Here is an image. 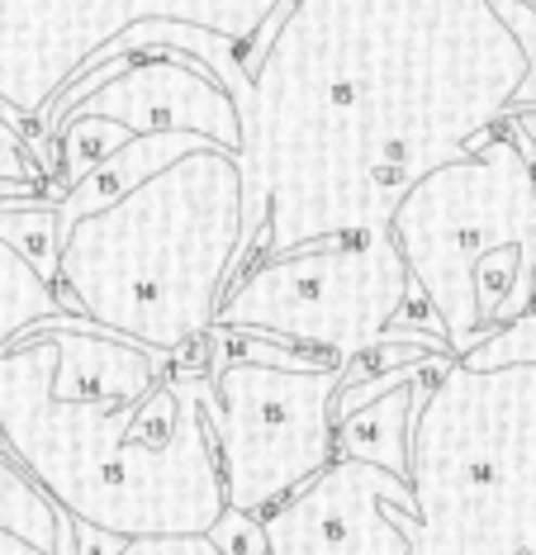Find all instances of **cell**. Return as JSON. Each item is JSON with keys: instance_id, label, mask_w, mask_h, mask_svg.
<instances>
[{"instance_id": "cell-19", "label": "cell", "mask_w": 536, "mask_h": 555, "mask_svg": "<svg viewBox=\"0 0 536 555\" xmlns=\"http://www.w3.org/2000/svg\"><path fill=\"white\" fill-rule=\"evenodd\" d=\"M209 541H214V546H219L224 555H271V546H266L261 517L238 513V508H228L219 522L209 527Z\"/></svg>"}, {"instance_id": "cell-6", "label": "cell", "mask_w": 536, "mask_h": 555, "mask_svg": "<svg viewBox=\"0 0 536 555\" xmlns=\"http://www.w3.org/2000/svg\"><path fill=\"white\" fill-rule=\"evenodd\" d=\"M413 275L394 233L323 237L285 257H261L224 295L219 327L257 333L352 365L385 343Z\"/></svg>"}, {"instance_id": "cell-13", "label": "cell", "mask_w": 536, "mask_h": 555, "mask_svg": "<svg viewBox=\"0 0 536 555\" xmlns=\"http://www.w3.org/2000/svg\"><path fill=\"white\" fill-rule=\"evenodd\" d=\"M67 313L58 285H48L10 243H0V347H10L34 323Z\"/></svg>"}, {"instance_id": "cell-7", "label": "cell", "mask_w": 536, "mask_h": 555, "mask_svg": "<svg viewBox=\"0 0 536 555\" xmlns=\"http://www.w3.org/2000/svg\"><path fill=\"white\" fill-rule=\"evenodd\" d=\"M347 365L290 371L261 361H214L204 409L219 441L228 508L266 517L337 461V395Z\"/></svg>"}, {"instance_id": "cell-4", "label": "cell", "mask_w": 536, "mask_h": 555, "mask_svg": "<svg viewBox=\"0 0 536 555\" xmlns=\"http://www.w3.org/2000/svg\"><path fill=\"white\" fill-rule=\"evenodd\" d=\"M413 555H536V365L456 361L413 413Z\"/></svg>"}, {"instance_id": "cell-11", "label": "cell", "mask_w": 536, "mask_h": 555, "mask_svg": "<svg viewBox=\"0 0 536 555\" xmlns=\"http://www.w3.org/2000/svg\"><path fill=\"white\" fill-rule=\"evenodd\" d=\"M442 375H423L413 385L390 389L385 399L356 409L352 418L337 423V456H356V461H375L394 475H408V437H413V413L427 399V389Z\"/></svg>"}, {"instance_id": "cell-8", "label": "cell", "mask_w": 536, "mask_h": 555, "mask_svg": "<svg viewBox=\"0 0 536 555\" xmlns=\"http://www.w3.org/2000/svg\"><path fill=\"white\" fill-rule=\"evenodd\" d=\"M261 527L271 555H413L423 537L413 479L356 456H337Z\"/></svg>"}, {"instance_id": "cell-21", "label": "cell", "mask_w": 536, "mask_h": 555, "mask_svg": "<svg viewBox=\"0 0 536 555\" xmlns=\"http://www.w3.org/2000/svg\"><path fill=\"white\" fill-rule=\"evenodd\" d=\"M508 119H513V129L527 138V147H532V157H536V109H508Z\"/></svg>"}, {"instance_id": "cell-16", "label": "cell", "mask_w": 536, "mask_h": 555, "mask_svg": "<svg viewBox=\"0 0 536 555\" xmlns=\"http://www.w3.org/2000/svg\"><path fill=\"white\" fill-rule=\"evenodd\" d=\"M489 5L527 57V81L518 86L513 109H536V0H489Z\"/></svg>"}, {"instance_id": "cell-20", "label": "cell", "mask_w": 536, "mask_h": 555, "mask_svg": "<svg viewBox=\"0 0 536 555\" xmlns=\"http://www.w3.org/2000/svg\"><path fill=\"white\" fill-rule=\"evenodd\" d=\"M119 555H224L209 537H133Z\"/></svg>"}, {"instance_id": "cell-2", "label": "cell", "mask_w": 536, "mask_h": 555, "mask_svg": "<svg viewBox=\"0 0 536 555\" xmlns=\"http://www.w3.org/2000/svg\"><path fill=\"white\" fill-rule=\"evenodd\" d=\"M0 447L81 527L209 537L228 513L204 375L171 365L143 395H72L38 337L0 347Z\"/></svg>"}, {"instance_id": "cell-15", "label": "cell", "mask_w": 536, "mask_h": 555, "mask_svg": "<svg viewBox=\"0 0 536 555\" xmlns=\"http://www.w3.org/2000/svg\"><path fill=\"white\" fill-rule=\"evenodd\" d=\"M0 243H10L48 285H58L67 229H62V214L53 199H29V205L0 209Z\"/></svg>"}, {"instance_id": "cell-1", "label": "cell", "mask_w": 536, "mask_h": 555, "mask_svg": "<svg viewBox=\"0 0 536 555\" xmlns=\"http://www.w3.org/2000/svg\"><path fill=\"white\" fill-rule=\"evenodd\" d=\"M527 57L489 0H299L242 105L238 275L385 233L427 171L508 119Z\"/></svg>"}, {"instance_id": "cell-10", "label": "cell", "mask_w": 536, "mask_h": 555, "mask_svg": "<svg viewBox=\"0 0 536 555\" xmlns=\"http://www.w3.org/2000/svg\"><path fill=\"white\" fill-rule=\"evenodd\" d=\"M200 147H209V138H200V133H143V138H133V143L119 147L105 167H95L81 185H72V191L58 199L62 229H72V223L86 219V214H100V209L119 205L129 191H138L143 181H152L157 171H167L171 162L200 153Z\"/></svg>"}, {"instance_id": "cell-3", "label": "cell", "mask_w": 536, "mask_h": 555, "mask_svg": "<svg viewBox=\"0 0 536 555\" xmlns=\"http://www.w3.org/2000/svg\"><path fill=\"white\" fill-rule=\"evenodd\" d=\"M242 243V162L209 143L171 162L119 205L76 219L62 243L58 295L67 313L181 357L219 327Z\"/></svg>"}, {"instance_id": "cell-14", "label": "cell", "mask_w": 536, "mask_h": 555, "mask_svg": "<svg viewBox=\"0 0 536 555\" xmlns=\"http://www.w3.org/2000/svg\"><path fill=\"white\" fill-rule=\"evenodd\" d=\"M133 133L124 124H114L105 115H72L67 124L58 129V181H53V199H62L72 185H81L95 167L129 147Z\"/></svg>"}, {"instance_id": "cell-5", "label": "cell", "mask_w": 536, "mask_h": 555, "mask_svg": "<svg viewBox=\"0 0 536 555\" xmlns=\"http://www.w3.org/2000/svg\"><path fill=\"white\" fill-rule=\"evenodd\" d=\"M503 124V138L489 129L470 138L465 157L427 171L390 219L408 275L442 313L446 343L461 361L484 347L475 271L508 247L536 261V157L513 119Z\"/></svg>"}, {"instance_id": "cell-9", "label": "cell", "mask_w": 536, "mask_h": 555, "mask_svg": "<svg viewBox=\"0 0 536 555\" xmlns=\"http://www.w3.org/2000/svg\"><path fill=\"white\" fill-rule=\"evenodd\" d=\"M124 57H133V67L105 81L95 95H86L72 115H105L124 124L133 138L200 133L228 153H242V109L233 91L200 57L181 53V48L162 62H143L138 53Z\"/></svg>"}, {"instance_id": "cell-12", "label": "cell", "mask_w": 536, "mask_h": 555, "mask_svg": "<svg viewBox=\"0 0 536 555\" xmlns=\"http://www.w3.org/2000/svg\"><path fill=\"white\" fill-rule=\"evenodd\" d=\"M62 517H67V513L48 499V489L38 485V479L24 470L10 451H0V527H5V532H15V537H24V541H34L38 551L58 555Z\"/></svg>"}, {"instance_id": "cell-17", "label": "cell", "mask_w": 536, "mask_h": 555, "mask_svg": "<svg viewBox=\"0 0 536 555\" xmlns=\"http://www.w3.org/2000/svg\"><path fill=\"white\" fill-rule=\"evenodd\" d=\"M518 361L536 365V309L522 313L518 323H508L503 333H494L489 343L465 357V365H475V371H489V365H518Z\"/></svg>"}, {"instance_id": "cell-22", "label": "cell", "mask_w": 536, "mask_h": 555, "mask_svg": "<svg viewBox=\"0 0 536 555\" xmlns=\"http://www.w3.org/2000/svg\"><path fill=\"white\" fill-rule=\"evenodd\" d=\"M0 555H48V551H38L34 541H24V537H15V532H5V527H0Z\"/></svg>"}, {"instance_id": "cell-18", "label": "cell", "mask_w": 536, "mask_h": 555, "mask_svg": "<svg viewBox=\"0 0 536 555\" xmlns=\"http://www.w3.org/2000/svg\"><path fill=\"white\" fill-rule=\"evenodd\" d=\"M0 181L43 185V191L53 195V176H48V167L34 157L29 133H24L15 119H5V115H0ZM53 205H58V199H53Z\"/></svg>"}]
</instances>
